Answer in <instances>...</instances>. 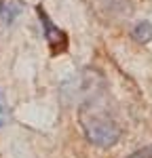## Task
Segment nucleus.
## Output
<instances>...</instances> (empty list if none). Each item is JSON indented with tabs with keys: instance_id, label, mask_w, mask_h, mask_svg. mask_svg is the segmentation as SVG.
<instances>
[{
	"instance_id": "6",
	"label": "nucleus",
	"mask_w": 152,
	"mask_h": 158,
	"mask_svg": "<svg viewBox=\"0 0 152 158\" xmlns=\"http://www.w3.org/2000/svg\"><path fill=\"white\" fill-rule=\"evenodd\" d=\"M127 158H152V143H150V146H144V148H139L137 152L129 154Z\"/></svg>"
},
{
	"instance_id": "3",
	"label": "nucleus",
	"mask_w": 152,
	"mask_h": 158,
	"mask_svg": "<svg viewBox=\"0 0 152 158\" xmlns=\"http://www.w3.org/2000/svg\"><path fill=\"white\" fill-rule=\"evenodd\" d=\"M21 13V4L13 2V0H0V23L11 25Z\"/></svg>"
},
{
	"instance_id": "1",
	"label": "nucleus",
	"mask_w": 152,
	"mask_h": 158,
	"mask_svg": "<svg viewBox=\"0 0 152 158\" xmlns=\"http://www.w3.org/2000/svg\"><path fill=\"white\" fill-rule=\"evenodd\" d=\"M80 127L93 146L110 148L120 139V127L116 124V120L93 106H85V110L80 112Z\"/></svg>"
},
{
	"instance_id": "4",
	"label": "nucleus",
	"mask_w": 152,
	"mask_h": 158,
	"mask_svg": "<svg viewBox=\"0 0 152 158\" xmlns=\"http://www.w3.org/2000/svg\"><path fill=\"white\" fill-rule=\"evenodd\" d=\"M133 38L137 40V44H148L152 40V23L139 21V23L133 27Z\"/></svg>"
},
{
	"instance_id": "5",
	"label": "nucleus",
	"mask_w": 152,
	"mask_h": 158,
	"mask_svg": "<svg viewBox=\"0 0 152 158\" xmlns=\"http://www.w3.org/2000/svg\"><path fill=\"white\" fill-rule=\"evenodd\" d=\"M6 120H9V106H6V99L0 91V129L6 124Z\"/></svg>"
},
{
	"instance_id": "2",
	"label": "nucleus",
	"mask_w": 152,
	"mask_h": 158,
	"mask_svg": "<svg viewBox=\"0 0 152 158\" xmlns=\"http://www.w3.org/2000/svg\"><path fill=\"white\" fill-rule=\"evenodd\" d=\"M36 13H38V17H40L42 32H44L47 42L51 44L53 55H59V53H63V51H68V34H65V32H63L55 21H51V17L47 15V11H44L40 4L36 6Z\"/></svg>"
}]
</instances>
